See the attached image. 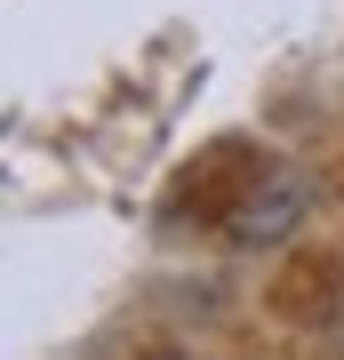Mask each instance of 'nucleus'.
<instances>
[{"mask_svg":"<svg viewBox=\"0 0 344 360\" xmlns=\"http://www.w3.org/2000/svg\"><path fill=\"white\" fill-rule=\"evenodd\" d=\"M160 360H184V352H160Z\"/></svg>","mask_w":344,"mask_h":360,"instance_id":"nucleus-1","label":"nucleus"}]
</instances>
